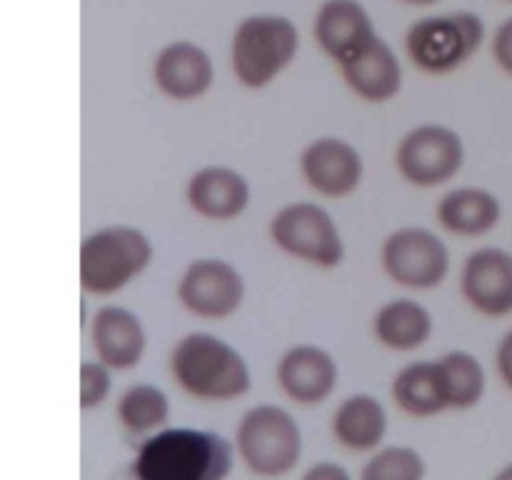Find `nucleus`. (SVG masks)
Returning <instances> with one entry per match:
<instances>
[{
	"label": "nucleus",
	"instance_id": "nucleus-8",
	"mask_svg": "<svg viewBox=\"0 0 512 480\" xmlns=\"http://www.w3.org/2000/svg\"><path fill=\"white\" fill-rule=\"evenodd\" d=\"M463 165L465 143L448 125H418L395 148V168L415 188H438L453 180Z\"/></svg>",
	"mask_w": 512,
	"mask_h": 480
},
{
	"label": "nucleus",
	"instance_id": "nucleus-16",
	"mask_svg": "<svg viewBox=\"0 0 512 480\" xmlns=\"http://www.w3.org/2000/svg\"><path fill=\"white\" fill-rule=\"evenodd\" d=\"M90 345L95 358L113 370H130L143 360L148 348L145 325L123 305H103L90 320Z\"/></svg>",
	"mask_w": 512,
	"mask_h": 480
},
{
	"label": "nucleus",
	"instance_id": "nucleus-32",
	"mask_svg": "<svg viewBox=\"0 0 512 480\" xmlns=\"http://www.w3.org/2000/svg\"><path fill=\"white\" fill-rule=\"evenodd\" d=\"M508 3H512V0H508Z\"/></svg>",
	"mask_w": 512,
	"mask_h": 480
},
{
	"label": "nucleus",
	"instance_id": "nucleus-19",
	"mask_svg": "<svg viewBox=\"0 0 512 480\" xmlns=\"http://www.w3.org/2000/svg\"><path fill=\"white\" fill-rule=\"evenodd\" d=\"M500 215H503V205H500L498 195L490 193L488 188H478V185H463V188L450 190L435 208L440 228L453 235H463V238L488 235L500 223Z\"/></svg>",
	"mask_w": 512,
	"mask_h": 480
},
{
	"label": "nucleus",
	"instance_id": "nucleus-2",
	"mask_svg": "<svg viewBox=\"0 0 512 480\" xmlns=\"http://www.w3.org/2000/svg\"><path fill=\"white\" fill-rule=\"evenodd\" d=\"M173 380L188 395L210 403L235 400L250 390V368L243 355L213 333L183 335L170 353Z\"/></svg>",
	"mask_w": 512,
	"mask_h": 480
},
{
	"label": "nucleus",
	"instance_id": "nucleus-25",
	"mask_svg": "<svg viewBox=\"0 0 512 480\" xmlns=\"http://www.w3.org/2000/svg\"><path fill=\"white\" fill-rule=\"evenodd\" d=\"M428 468L425 458L410 445H385L365 463V480H423Z\"/></svg>",
	"mask_w": 512,
	"mask_h": 480
},
{
	"label": "nucleus",
	"instance_id": "nucleus-20",
	"mask_svg": "<svg viewBox=\"0 0 512 480\" xmlns=\"http://www.w3.org/2000/svg\"><path fill=\"white\" fill-rule=\"evenodd\" d=\"M333 435L343 448L353 450V453L378 450L388 435L385 405L370 393L350 395L335 408Z\"/></svg>",
	"mask_w": 512,
	"mask_h": 480
},
{
	"label": "nucleus",
	"instance_id": "nucleus-9",
	"mask_svg": "<svg viewBox=\"0 0 512 480\" xmlns=\"http://www.w3.org/2000/svg\"><path fill=\"white\" fill-rule=\"evenodd\" d=\"M380 265L393 283L410 290H433L450 273V250L428 228H398L385 238Z\"/></svg>",
	"mask_w": 512,
	"mask_h": 480
},
{
	"label": "nucleus",
	"instance_id": "nucleus-28",
	"mask_svg": "<svg viewBox=\"0 0 512 480\" xmlns=\"http://www.w3.org/2000/svg\"><path fill=\"white\" fill-rule=\"evenodd\" d=\"M495 368H498L500 380L512 390V328L500 338L498 350H495Z\"/></svg>",
	"mask_w": 512,
	"mask_h": 480
},
{
	"label": "nucleus",
	"instance_id": "nucleus-21",
	"mask_svg": "<svg viewBox=\"0 0 512 480\" xmlns=\"http://www.w3.org/2000/svg\"><path fill=\"white\" fill-rule=\"evenodd\" d=\"M373 335L380 345L398 353L423 348L433 335V315L410 298L388 300L373 318Z\"/></svg>",
	"mask_w": 512,
	"mask_h": 480
},
{
	"label": "nucleus",
	"instance_id": "nucleus-10",
	"mask_svg": "<svg viewBox=\"0 0 512 480\" xmlns=\"http://www.w3.org/2000/svg\"><path fill=\"white\" fill-rule=\"evenodd\" d=\"M178 300L188 313L203 320H225L245 300V280L233 263L223 258H198L178 280Z\"/></svg>",
	"mask_w": 512,
	"mask_h": 480
},
{
	"label": "nucleus",
	"instance_id": "nucleus-15",
	"mask_svg": "<svg viewBox=\"0 0 512 480\" xmlns=\"http://www.w3.org/2000/svg\"><path fill=\"white\" fill-rule=\"evenodd\" d=\"M313 38L318 48L340 65L363 45L378 38L373 15L360 0H325L313 20Z\"/></svg>",
	"mask_w": 512,
	"mask_h": 480
},
{
	"label": "nucleus",
	"instance_id": "nucleus-24",
	"mask_svg": "<svg viewBox=\"0 0 512 480\" xmlns=\"http://www.w3.org/2000/svg\"><path fill=\"white\" fill-rule=\"evenodd\" d=\"M118 420L128 433L153 435L168 423L170 400L163 388L153 383H135L120 395Z\"/></svg>",
	"mask_w": 512,
	"mask_h": 480
},
{
	"label": "nucleus",
	"instance_id": "nucleus-7",
	"mask_svg": "<svg viewBox=\"0 0 512 480\" xmlns=\"http://www.w3.org/2000/svg\"><path fill=\"white\" fill-rule=\"evenodd\" d=\"M270 240L283 253L320 270L338 268L345 243L333 215L318 203H290L270 220Z\"/></svg>",
	"mask_w": 512,
	"mask_h": 480
},
{
	"label": "nucleus",
	"instance_id": "nucleus-3",
	"mask_svg": "<svg viewBox=\"0 0 512 480\" xmlns=\"http://www.w3.org/2000/svg\"><path fill=\"white\" fill-rule=\"evenodd\" d=\"M300 50L298 25L278 13L248 15L230 40V65L243 88L263 90L290 68Z\"/></svg>",
	"mask_w": 512,
	"mask_h": 480
},
{
	"label": "nucleus",
	"instance_id": "nucleus-6",
	"mask_svg": "<svg viewBox=\"0 0 512 480\" xmlns=\"http://www.w3.org/2000/svg\"><path fill=\"white\" fill-rule=\"evenodd\" d=\"M485 40V20L473 10L428 15L405 33V53L415 68L430 75H448L463 68Z\"/></svg>",
	"mask_w": 512,
	"mask_h": 480
},
{
	"label": "nucleus",
	"instance_id": "nucleus-1",
	"mask_svg": "<svg viewBox=\"0 0 512 480\" xmlns=\"http://www.w3.org/2000/svg\"><path fill=\"white\" fill-rule=\"evenodd\" d=\"M235 443L215 430L160 428L138 448V480H223L235 463Z\"/></svg>",
	"mask_w": 512,
	"mask_h": 480
},
{
	"label": "nucleus",
	"instance_id": "nucleus-30",
	"mask_svg": "<svg viewBox=\"0 0 512 480\" xmlns=\"http://www.w3.org/2000/svg\"><path fill=\"white\" fill-rule=\"evenodd\" d=\"M405 5H413V8H430V5L440 3V0H400Z\"/></svg>",
	"mask_w": 512,
	"mask_h": 480
},
{
	"label": "nucleus",
	"instance_id": "nucleus-12",
	"mask_svg": "<svg viewBox=\"0 0 512 480\" xmlns=\"http://www.w3.org/2000/svg\"><path fill=\"white\" fill-rule=\"evenodd\" d=\"M460 290L475 313L485 318L512 315V253L503 248H480L468 255L460 273Z\"/></svg>",
	"mask_w": 512,
	"mask_h": 480
},
{
	"label": "nucleus",
	"instance_id": "nucleus-13",
	"mask_svg": "<svg viewBox=\"0 0 512 480\" xmlns=\"http://www.w3.org/2000/svg\"><path fill=\"white\" fill-rule=\"evenodd\" d=\"M153 80L163 95L178 103L198 100L213 88L215 65L193 40H173L153 60Z\"/></svg>",
	"mask_w": 512,
	"mask_h": 480
},
{
	"label": "nucleus",
	"instance_id": "nucleus-31",
	"mask_svg": "<svg viewBox=\"0 0 512 480\" xmlns=\"http://www.w3.org/2000/svg\"><path fill=\"white\" fill-rule=\"evenodd\" d=\"M495 478H498V480H512V463L505 465V468H500Z\"/></svg>",
	"mask_w": 512,
	"mask_h": 480
},
{
	"label": "nucleus",
	"instance_id": "nucleus-17",
	"mask_svg": "<svg viewBox=\"0 0 512 480\" xmlns=\"http://www.w3.org/2000/svg\"><path fill=\"white\" fill-rule=\"evenodd\" d=\"M345 85L365 103H388L403 88V65L388 40H370L368 45L338 65Z\"/></svg>",
	"mask_w": 512,
	"mask_h": 480
},
{
	"label": "nucleus",
	"instance_id": "nucleus-22",
	"mask_svg": "<svg viewBox=\"0 0 512 480\" xmlns=\"http://www.w3.org/2000/svg\"><path fill=\"white\" fill-rule=\"evenodd\" d=\"M395 405L413 418H433L448 408L438 360H418L400 370L393 378Z\"/></svg>",
	"mask_w": 512,
	"mask_h": 480
},
{
	"label": "nucleus",
	"instance_id": "nucleus-29",
	"mask_svg": "<svg viewBox=\"0 0 512 480\" xmlns=\"http://www.w3.org/2000/svg\"><path fill=\"white\" fill-rule=\"evenodd\" d=\"M305 480H350V473L333 460H323V463H315L313 468H308Z\"/></svg>",
	"mask_w": 512,
	"mask_h": 480
},
{
	"label": "nucleus",
	"instance_id": "nucleus-4",
	"mask_svg": "<svg viewBox=\"0 0 512 480\" xmlns=\"http://www.w3.org/2000/svg\"><path fill=\"white\" fill-rule=\"evenodd\" d=\"M153 240L135 225L98 228L80 243V288L88 295H115L153 263Z\"/></svg>",
	"mask_w": 512,
	"mask_h": 480
},
{
	"label": "nucleus",
	"instance_id": "nucleus-11",
	"mask_svg": "<svg viewBox=\"0 0 512 480\" xmlns=\"http://www.w3.org/2000/svg\"><path fill=\"white\" fill-rule=\"evenodd\" d=\"M300 173L323 198H348L363 183L365 163L353 143L325 135L305 145L300 153Z\"/></svg>",
	"mask_w": 512,
	"mask_h": 480
},
{
	"label": "nucleus",
	"instance_id": "nucleus-26",
	"mask_svg": "<svg viewBox=\"0 0 512 480\" xmlns=\"http://www.w3.org/2000/svg\"><path fill=\"white\" fill-rule=\"evenodd\" d=\"M80 410H93L108 400L113 390V368L103 360H83L80 363Z\"/></svg>",
	"mask_w": 512,
	"mask_h": 480
},
{
	"label": "nucleus",
	"instance_id": "nucleus-5",
	"mask_svg": "<svg viewBox=\"0 0 512 480\" xmlns=\"http://www.w3.org/2000/svg\"><path fill=\"white\" fill-rule=\"evenodd\" d=\"M235 450L250 473L283 478L303 458V433L298 420L280 405H255L235 428Z\"/></svg>",
	"mask_w": 512,
	"mask_h": 480
},
{
	"label": "nucleus",
	"instance_id": "nucleus-18",
	"mask_svg": "<svg viewBox=\"0 0 512 480\" xmlns=\"http://www.w3.org/2000/svg\"><path fill=\"white\" fill-rule=\"evenodd\" d=\"M188 205L205 220L228 223L250 205V185L243 173L228 165H205L195 170L185 188Z\"/></svg>",
	"mask_w": 512,
	"mask_h": 480
},
{
	"label": "nucleus",
	"instance_id": "nucleus-27",
	"mask_svg": "<svg viewBox=\"0 0 512 480\" xmlns=\"http://www.w3.org/2000/svg\"><path fill=\"white\" fill-rule=\"evenodd\" d=\"M490 50H493V58L498 63V68L512 78V15L495 28L493 40H490Z\"/></svg>",
	"mask_w": 512,
	"mask_h": 480
},
{
	"label": "nucleus",
	"instance_id": "nucleus-23",
	"mask_svg": "<svg viewBox=\"0 0 512 480\" xmlns=\"http://www.w3.org/2000/svg\"><path fill=\"white\" fill-rule=\"evenodd\" d=\"M438 368L450 410L475 408L483 400L488 378H485L483 363L473 353L450 350L443 358H438Z\"/></svg>",
	"mask_w": 512,
	"mask_h": 480
},
{
	"label": "nucleus",
	"instance_id": "nucleus-14",
	"mask_svg": "<svg viewBox=\"0 0 512 480\" xmlns=\"http://www.w3.org/2000/svg\"><path fill=\"white\" fill-rule=\"evenodd\" d=\"M280 390L298 405H318L333 395L338 385V363L320 345H293L275 368Z\"/></svg>",
	"mask_w": 512,
	"mask_h": 480
}]
</instances>
